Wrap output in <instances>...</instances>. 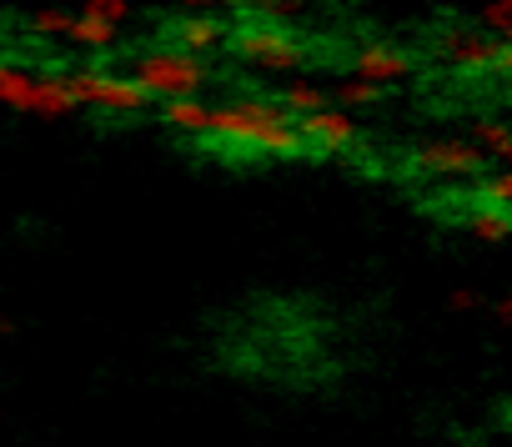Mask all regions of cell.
<instances>
[{
  "label": "cell",
  "instance_id": "4",
  "mask_svg": "<svg viewBox=\"0 0 512 447\" xmlns=\"http://www.w3.org/2000/svg\"><path fill=\"white\" fill-rule=\"evenodd\" d=\"M66 86H71L76 106H96V111H106V116H136V111H146V101H151V91H146L136 76L96 71V66L66 71Z\"/></svg>",
  "mask_w": 512,
  "mask_h": 447
},
{
  "label": "cell",
  "instance_id": "26",
  "mask_svg": "<svg viewBox=\"0 0 512 447\" xmlns=\"http://www.w3.org/2000/svg\"><path fill=\"white\" fill-rule=\"evenodd\" d=\"M0 337H11V317H0Z\"/></svg>",
  "mask_w": 512,
  "mask_h": 447
},
{
  "label": "cell",
  "instance_id": "22",
  "mask_svg": "<svg viewBox=\"0 0 512 447\" xmlns=\"http://www.w3.org/2000/svg\"><path fill=\"white\" fill-rule=\"evenodd\" d=\"M452 307H462V312H477V307H482V297H477L472 287H457V292H452Z\"/></svg>",
  "mask_w": 512,
  "mask_h": 447
},
{
  "label": "cell",
  "instance_id": "24",
  "mask_svg": "<svg viewBox=\"0 0 512 447\" xmlns=\"http://www.w3.org/2000/svg\"><path fill=\"white\" fill-rule=\"evenodd\" d=\"M497 71L512 76V41H502V51H497Z\"/></svg>",
  "mask_w": 512,
  "mask_h": 447
},
{
  "label": "cell",
  "instance_id": "25",
  "mask_svg": "<svg viewBox=\"0 0 512 447\" xmlns=\"http://www.w3.org/2000/svg\"><path fill=\"white\" fill-rule=\"evenodd\" d=\"M492 317H497V322H512V297H502V302H492Z\"/></svg>",
  "mask_w": 512,
  "mask_h": 447
},
{
  "label": "cell",
  "instance_id": "19",
  "mask_svg": "<svg viewBox=\"0 0 512 447\" xmlns=\"http://www.w3.org/2000/svg\"><path fill=\"white\" fill-rule=\"evenodd\" d=\"M477 31L512 41V0H487V6L477 11Z\"/></svg>",
  "mask_w": 512,
  "mask_h": 447
},
{
  "label": "cell",
  "instance_id": "12",
  "mask_svg": "<svg viewBox=\"0 0 512 447\" xmlns=\"http://www.w3.org/2000/svg\"><path fill=\"white\" fill-rule=\"evenodd\" d=\"M467 232H472V242H507L512 237V206H477L472 216H467Z\"/></svg>",
  "mask_w": 512,
  "mask_h": 447
},
{
  "label": "cell",
  "instance_id": "5",
  "mask_svg": "<svg viewBox=\"0 0 512 447\" xmlns=\"http://www.w3.org/2000/svg\"><path fill=\"white\" fill-rule=\"evenodd\" d=\"M407 166L417 176H432V181H477L487 166V151L472 141H427L407 156Z\"/></svg>",
  "mask_w": 512,
  "mask_h": 447
},
{
  "label": "cell",
  "instance_id": "13",
  "mask_svg": "<svg viewBox=\"0 0 512 447\" xmlns=\"http://www.w3.org/2000/svg\"><path fill=\"white\" fill-rule=\"evenodd\" d=\"M0 106L36 116V76H26V71H16V66L0 61Z\"/></svg>",
  "mask_w": 512,
  "mask_h": 447
},
{
  "label": "cell",
  "instance_id": "3",
  "mask_svg": "<svg viewBox=\"0 0 512 447\" xmlns=\"http://www.w3.org/2000/svg\"><path fill=\"white\" fill-rule=\"evenodd\" d=\"M151 96H196L206 86V56L196 51H181V46H156V51H141L136 56V71H131Z\"/></svg>",
  "mask_w": 512,
  "mask_h": 447
},
{
  "label": "cell",
  "instance_id": "20",
  "mask_svg": "<svg viewBox=\"0 0 512 447\" xmlns=\"http://www.w3.org/2000/svg\"><path fill=\"white\" fill-rule=\"evenodd\" d=\"M81 11H86V16H101V21H116V26H121V21H131V11H136V6H131V0H81Z\"/></svg>",
  "mask_w": 512,
  "mask_h": 447
},
{
  "label": "cell",
  "instance_id": "10",
  "mask_svg": "<svg viewBox=\"0 0 512 447\" xmlns=\"http://www.w3.org/2000/svg\"><path fill=\"white\" fill-rule=\"evenodd\" d=\"M161 126H171V131H181V136H206L211 106H206L201 96H171V101L161 106Z\"/></svg>",
  "mask_w": 512,
  "mask_h": 447
},
{
  "label": "cell",
  "instance_id": "16",
  "mask_svg": "<svg viewBox=\"0 0 512 447\" xmlns=\"http://www.w3.org/2000/svg\"><path fill=\"white\" fill-rule=\"evenodd\" d=\"M282 106H287L292 116H307V111L327 106V91H322L317 81H287V86H282Z\"/></svg>",
  "mask_w": 512,
  "mask_h": 447
},
{
  "label": "cell",
  "instance_id": "11",
  "mask_svg": "<svg viewBox=\"0 0 512 447\" xmlns=\"http://www.w3.org/2000/svg\"><path fill=\"white\" fill-rule=\"evenodd\" d=\"M71 46H81V51H111L116 41H121V26L116 21H101V16H86V11H76V21H71V36H66Z\"/></svg>",
  "mask_w": 512,
  "mask_h": 447
},
{
  "label": "cell",
  "instance_id": "8",
  "mask_svg": "<svg viewBox=\"0 0 512 447\" xmlns=\"http://www.w3.org/2000/svg\"><path fill=\"white\" fill-rule=\"evenodd\" d=\"M352 76L377 81V86H392V81H407L412 76V56L402 46H392V41H367L352 56Z\"/></svg>",
  "mask_w": 512,
  "mask_h": 447
},
{
  "label": "cell",
  "instance_id": "6",
  "mask_svg": "<svg viewBox=\"0 0 512 447\" xmlns=\"http://www.w3.org/2000/svg\"><path fill=\"white\" fill-rule=\"evenodd\" d=\"M497 51L502 41H492L487 31H447L442 36V56L457 76H487L497 71Z\"/></svg>",
  "mask_w": 512,
  "mask_h": 447
},
{
  "label": "cell",
  "instance_id": "18",
  "mask_svg": "<svg viewBox=\"0 0 512 447\" xmlns=\"http://www.w3.org/2000/svg\"><path fill=\"white\" fill-rule=\"evenodd\" d=\"M382 91H387V86L352 76V81H342V86H337V101H342L347 111H367V106H377V101H382Z\"/></svg>",
  "mask_w": 512,
  "mask_h": 447
},
{
  "label": "cell",
  "instance_id": "7",
  "mask_svg": "<svg viewBox=\"0 0 512 447\" xmlns=\"http://www.w3.org/2000/svg\"><path fill=\"white\" fill-rule=\"evenodd\" d=\"M307 146H322V151H347L357 141V116L347 106H317L307 116H297Z\"/></svg>",
  "mask_w": 512,
  "mask_h": 447
},
{
  "label": "cell",
  "instance_id": "21",
  "mask_svg": "<svg viewBox=\"0 0 512 447\" xmlns=\"http://www.w3.org/2000/svg\"><path fill=\"white\" fill-rule=\"evenodd\" d=\"M482 201L487 206H512V166H502L497 176L482 181Z\"/></svg>",
  "mask_w": 512,
  "mask_h": 447
},
{
  "label": "cell",
  "instance_id": "15",
  "mask_svg": "<svg viewBox=\"0 0 512 447\" xmlns=\"http://www.w3.org/2000/svg\"><path fill=\"white\" fill-rule=\"evenodd\" d=\"M472 136H477V146H482L492 161L512 166V126H507V121H492V116H482V121L472 126Z\"/></svg>",
  "mask_w": 512,
  "mask_h": 447
},
{
  "label": "cell",
  "instance_id": "14",
  "mask_svg": "<svg viewBox=\"0 0 512 447\" xmlns=\"http://www.w3.org/2000/svg\"><path fill=\"white\" fill-rule=\"evenodd\" d=\"M76 96L66 86V76H36V116H71Z\"/></svg>",
  "mask_w": 512,
  "mask_h": 447
},
{
  "label": "cell",
  "instance_id": "2",
  "mask_svg": "<svg viewBox=\"0 0 512 447\" xmlns=\"http://www.w3.org/2000/svg\"><path fill=\"white\" fill-rule=\"evenodd\" d=\"M231 46H236V56H241L251 71H262V76H292V71H302V61H307V46H302L287 26H277L272 16L241 26V31L231 36Z\"/></svg>",
  "mask_w": 512,
  "mask_h": 447
},
{
  "label": "cell",
  "instance_id": "1",
  "mask_svg": "<svg viewBox=\"0 0 512 447\" xmlns=\"http://www.w3.org/2000/svg\"><path fill=\"white\" fill-rule=\"evenodd\" d=\"M206 136L216 146H236V151H256V156H272V161H297L307 156V136L297 126V116L282 106V101H256V96H241V101H226V106H211V126Z\"/></svg>",
  "mask_w": 512,
  "mask_h": 447
},
{
  "label": "cell",
  "instance_id": "17",
  "mask_svg": "<svg viewBox=\"0 0 512 447\" xmlns=\"http://www.w3.org/2000/svg\"><path fill=\"white\" fill-rule=\"evenodd\" d=\"M71 21H76L71 11H56V6H46V11H36L26 26H31V36H36V41H66V36H71Z\"/></svg>",
  "mask_w": 512,
  "mask_h": 447
},
{
  "label": "cell",
  "instance_id": "9",
  "mask_svg": "<svg viewBox=\"0 0 512 447\" xmlns=\"http://www.w3.org/2000/svg\"><path fill=\"white\" fill-rule=\"evenodd\" d=\"M171 41L181 51H196V56H211L226 46V21L216 11H186L176 26H171Z\"/></svg>",
  "mask_w": 512,
  "mask_h": 447
},
{
  "label": "cell",
  "instance_id": "23",
  "mask_svg": "<svg viewBox=\"0 0 512 447\" xmlns=\"http://www.w3.org/2000/svg\"><path fill=\"white\" fill-rule=\"evenodd\" d=\"M186 11H221V6H231V0H181Z\"/></svg>",
  "mask_w": 512,
  "mask_h": 447
}]
</instances>
